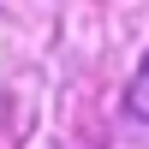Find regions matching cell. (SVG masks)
I'll return each mask as SVG.
<instances>
[{"label": "cell", "mask_w": 149, "mask_h": 149, "mask_svg": "<svg viewBox=\"0 0 149 149\" xmlns=\"http://www.w3.org/2000/svg\"><path fill=\"white\" fill-rule=\"evenodd\" d=\"M131 113L149 119V54H143V66H137V84H131Z\"/></svg>", "instance_id": "obj_1"}]
</instances>
